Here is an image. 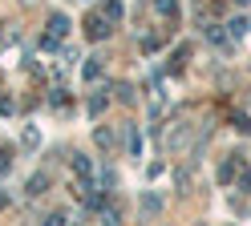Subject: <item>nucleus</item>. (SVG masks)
Here are the masks:
<instances>
[{
  "label": "nucleus",
  "instance_id": "obj_15",
  "mask_svg": "<svg viewBox=\"0 0 251 226\" xmlns=\"http://www.w3.org/2000/svg\"><path fill=\"white\" fill-rule=\"evenodd\" d=\"M239 4H247V0H239Z\"/></svg>",
  "mask_w": 251,
  "mask_h": 226
},
{
  "label": "nucleus",
  "instance_id": "obj_12",
  "mask_svg": "<svg viewBox=\"0 0 251 226\" xmlns=\"http://www.w3.org/2000/svg\"><path fill=\"white\" fill-rule=\"evenodd\" d=\"M239 190H247V194H251V166L239 174Z\"/></svg>",
  "mask_w": 251,
  "mask_h": 226
},
{
  "label": "nucleus",
  "instance_id": "obj_2",
  "mask_svg": "<svg viewBox=\"0 0 251 226\" xmlns=\"http://www.w3.org/2000/svg\"><path fill=\"white\" fill-rule=\"evenodd\" d=\"M49 32H53V37H65V32H69V16L65 12H53L49 16Z\"/></svg>",
  "mask_w": 251,
  "mask_h": 226
},
{
  "label": "nucleus",
  "instance_id": "obj_7",
  "mask_svg": "<svg viewBox=\"0 0 251 226\" xmlns=\"http://www.w3.org/2000/svg\"><path fill=\"white\" fill-rule=\"evenodd\" d=\"M154 8H158L162 16H170V21L178 16V4H175V0H154Z\"/></svg>",
  "mask_w": 251,
  "mask_h": 226
},
{
  "label": "nucleus",
  "instance_id": "obj_1",
  "mask_svg": "<svg viewBox=\"0 0 251 226\" xmlns=\"http://www.w3.org/2000/svg\"><path fill=\"white\" fill-rule=\"evenodd\" d=\"M85 37L89 41H105L109 37V16L105 12H89L85 16Z\"/></svg>",
  "mask_w": 251,
  "mask_h": 226
},
{
  "label": "nucleus",
  "instance_id": "obj_9",
  "mask_svg": "<svg viewBox=\"0 0 251 226\" xmlns=\"http://www.w3.org/2000/svg\"><path fill=\"white\" fill-rule=\"evenodd\" d=\"M105 101H109L105 93H93V97H89V113H93V117H98V113L105 109Z\"/></svg>",
  "mask_w": 251,
  "mask_h": 226
},
{
  "label": "nucleus",
  "instance_id": "obj_10",
  "mask_svg": "<svg viewBox=\"0 0 251 226\" xmlns=\"http://www.w3.org/2000/svg\"><path fill=\"white\" fill-rule=\"evenodd\" d=\"M101 12L109 16V21H118V16H122V0H105V4H101Z\"/></svg>",
  "mask_w": 251,
  "mask_h": 226
},
{
  "label": "nucleus",
  "instance_id": "obj_14",
  "mask_svg": "<svg viewBox=\"0 0 251 226\" xmlns=\"http://www.w3.org/2000/svg\"><path fill=\"white\" fill-rule=\"evenodd\" d=\"M4 206H8V194H0V210H4Z\"/></svg>",
  "mask_w": 251,
  "mask_h": 226
},
{
  "label": "nucleus",
  "instance_id": "obj_3",
  "mask_svg": "<svg viewBox=\"0 0 251 226\" xmlns=\"http://www.w3.org/2000/svg\"><path fill=\"white\" fill-rule=\"evenodd\" d=\"M158 210H162V198H158V194H142V214H158Z\"/></svg>",
  "mask_w": 251,
  "mask_h": 226
},
{
  "label": "nucleus",
  "instance_id": "obj_13",
  "mask_svg": "<svg viewBox=\"0 0 251 226\" xmlns=\"http://www.w3.org/2000/svg\"><path fill=\"white\" fill-rule=\"evenodd\" d=\"M207 41H211V45H223V32H219V28L211 24V28H207Z\"/></svg>",
  "mask_w": 251,
  "mask_h": 226
},
{
  "label": "nucleus",
  "instance_id": "obj_5",
  "mask_svg": "<svg viewBox=\"0 0 251 226\" xmlns=\"http://www.w3.org/2000/svg\"><path fill=\"white\" fill-rule=\"evenodd\" d=\"M45 182H49V174H45V170H41V174H33V178H28V194L37 198V194L45 190Z\"/></svg>",
  "mask_w": 251,
  "mask_h": 226
},
{
  "label": "nucleus",
  "instance_id": "obj_4",
  "mask_svg": "<svg viewBox=\"0 0 251 226\" xmlns=\"http://www.w3.org/2000/svg\"><path fill=\"white\" fill-rule=\"evenodd\" d=\"M239 166H243V158H231V161H223V170H219V182H231Z\"/></svg>",
  "mask_w": 251,
  "mask_h": 226
},
{
  "label": "nucleus",
  "instance_id": "obj_6",
  "mask_svg": "<svg viewBox=\"0 0 251 226\" xmlns=\"http://www.w3.org/2000/svg\"><path fill=\"white\" fill-rule=\"evenodd\" d=\"M81 77H85V81H98V77H101V61H98V57H93V61H85Z\"/></svg>",
  "mask_w": 251,
  "mask_h": 226
},
{
  "label": "nucleus",
  "instance_id": "obj_11",
  "mask_svg": "<svg viewBox=\"0 0 251 226\" xmlns=\"http://www.w3.org/2000/svg\"><path fill=\"white\" fill-rule=\"evenodd\" d=\"M227 28H231V37H243V32H247V21H243V16H235Z\"/></svg>",
  "mask_w": 251,
  "mask_h": 226
},
{
  "label": "nucleus",
  "instance_id": "obj_8",
  "mask_svg": "<svg viewBox=\"0 0 251 226\" xmlns=\"http://www.w3.org/2000/svg\"><path fill=\"white\" fill-rule=\"evenodd\" d=\"M73 170H77V178H89L93 174V161L89 158H73Z\"/></svg>",
  "mask_w": 251,
  "mask_h": 226
}]
</instances>
